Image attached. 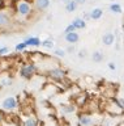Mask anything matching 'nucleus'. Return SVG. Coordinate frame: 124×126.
I'll list each match as a JSON object with an SVG mask.
<instances>
[{
  "label": "nucleus",
  "mask_w": 124,
  "mask_h": 126,
  "mask_svg": "<svg viewBox=\"0 0 124 126\" xmlns=\"http://www.w3.org/2000/svg\"><path fill=\"white\" fill-rule=\"evenodd\" d=\"M34 12V7L32 3H29L28 0H16L14 4V15L20 22V18L28 20Z\"/></svg>",
  "instance_id": "f257e3e1"
},
{
  "label": "nucleus",
  "mask_w": 124,
  "mask_h": 126,
  "mask_svg": "<svg viewBox=\"0 0 124 126\" xmlns=\"http://www.w3.org/2000/svg\"><path fill=\"white\" fill-rule=\"evenodd\" d=\"M102 109H103V112L106 113V114L119 116V117L124 116V109L120 106V102H119V98L118 97H112V98L103 100Z\"/></svg>",
  "instance_id": "f03ea898"
},
{
  "label": "nucleus",
  "mask_w": 124,
  "mask_h": 126,
  "mask_svg": "<svg viewBox=\"0 0 124 126\" xmlns=\"http://www.w3.org/2000/svg\"><path fill=\"white\" fill-rule=\"evenodd\" d=\"M67 74H68V71L59 64L54 66V67H51V68H48L46 71V76H47L50 80H52L54 83H56V84L63 83L65 79H67Z\"/></svg>",
  "instance_id": "7ed1b4c3"
},
{
  "label": "nucleus",
  "mask_w": 124,
  "mask_h": 126,
  "mask_svg": "<svg viewBox=\"0 0 124 126\" xmlns=\"http://www.w3.org/2000/svg\"><path fill=\"white\" fill-rule=\"evenodd\" d=\"M38 70H39V67H38L37 63H33V62H26V63H22L20 70H18V74H20V76L22 79H25V80H32V79L37 75Z\"/></svg>",
  "instance_id": "20e7f679"
},
{
  "label": "nucleus",
  "mask_w": 124,
  "mask_h": 126,
  "mask_svg": "<svg viewBox=\"0 0 124 126\" xmlns=\"http://www.w3.org/2000/svg\"><path fill=\"white\" fill-rule=\"evenodd\" d=\"M14 22H16V20L13 18L12 13L4 9H0V33H5V32L11 30Z\"/></svg>",
  "instance_id": "39448f33"
},
{
  "label": "nucleus",
  "mask_w": 124,
  "mask_h": 126,
  "mask_svg": "<svg viewBox=\"0 0 124 126\" xmlns=\"http://www.w3.org/2000/svg\"><path fill=\"white\" fill-rule=\"evenodd\" d=\"M0 108H1V110H5V112H8V113H12V112H14V110L18 109V101H17V98L14 96H8V97H5L4 100L0 102Z\"/></svg>",
  "instance_id": "423d86ee"
},
{
  "label": "nucleus",
  "mask_w": 124,
  "mask_h": 126,
  "mask_svg": "<svg viewBox=\"0 0 124 126\" xmlns=\"http://www.w3.org/2000/svg\"><path fill=\"white\" fill-rule=\"evenodd\" d=\"M122 122H124V116H111V114H106L102 117L99 126H119Z\"/></svg>",
  "instance_id": "0eeeda50"
},
{
  "label": "nucleus",
  "mask_w": 124,
  "mask_h": 126,
  "mask_svg": "<svg viewBox=\"0 0 124 126\" xmlns=\"http://www.w3.org/2000/svg\"><path fill=\"white\" fill-rule=\"evenodd\" d=\"M77 124L80 126H91L94 125V120L89 112H81L77 116Z\"/></svg>",
  "instance_id": "6e6552de"
},
{
  "label": "nucleus",
  "mask_w": 124,
  "mask_h": 126,
  "mask_svg": "<svg viewBox=\"0 0 124 126\" xmlns=\"http://www.w3.org/2000/svg\"><path fill=\"white\" fill-rule=\"evenodd\" d=\"M59 109L63 114H73L77 112V105L75 102H61Z\"/></svg>",
  "instance_id": "1a4fd4ad"
},
{
  "label": "nucleus",
  "mask_w": 124,
  "mask_h": 126,
  "mask_svg": "<svg viewBox=\"0 0 124 126\" xmlns=\"http://www.w3.org/2000/svg\"><path fill=\"white\" fill-rule=\"evenodd\" d=\"M73 102L77 106H86L89 102V94L86 92H80L79 94H76L73 97Z\"/></svg>",
  "instance_id": "9d476101"
},
{
  "label": "nucleus",
  "mask_w": 124,
  "mask_h": 126,
  "mask_svg": "<svg viewBox=\"0 0 124 126\" xmlns=\"http://www.w3.org/2000/svg\"><path fill=\"white\" fill-rule=\"evenodd\" d=\"M101 41H102V43L104 46H112L116 41V35L112 33V32H106V33L102 35Z\"/></svg>",
  "instance_id": "9b49d317"
},
{
  "label": "nucleus",
  "mask_w": 124,
  "mask_h": 126,
  "mask_svg": "<svg viewBox=\"0 0 124 126\" xmlns=\"http://www.w3.org/2000/svg\"><path fill=\"white\" fill-rule=\"evenodd\" d=\"M51 1L50 0H34V9L37 12H45L48 9Z\"/></svg>",
  "instance_id": "f8f14e48"
},
{
  "label": "nucleus",
  "mask_w": 124,
  "mask_h": 126,
  "mask_svg": "<svg viewBox=\"0 0 124 126\" xmlns=\"http://www.w3.org/2000/svg\"><path fill=\"white\" fill-rule=\"evenodd\" d=\"M21 126H39V121L34 114H28L21 122Z\"/></svg>",
  "instance_id": "ddd939ff"
},
{
  "label": "nucleus",
  "mask_w": 124,
  "mask_h": 126,
  "mask_svg": "<svg viewBox=\"0 0 124 126\" xmlns=\"http://www.w3.org/2000/svg\"><path fill=\"white\" fill-rule=\"evenodd\" d=\"M65 41H67L68 45H76L77 42L80 41V34L77 32H72V33H68L64 35Z\"/></svg>",
  "instance_id": "4468645a"
},
{
  "label": "nucleus",
  "mask_w": 124,
  "mask_h": 126,
  "mask_svg": "<svg viewBox=\"0 0 124 126\" xmlns=\"http://www.w3.org/2000/svg\"><path fill=\"white\" fill-rule=\"evenodd\" d=\"M25 45L28 46V47H39L42 46V41H41V38H38V37H28L25 39Z\"/></svg>",
  "instance_id": "2eb2a0df"
},
{
  "label": "nucleus",
  "mask_w": 124,
  "mask_h": 126,
  "mask_svg": "<svg viewBox=\"0 0 124 126\" xmlns=\"http://www.w3.org/2000/svg\"><path fill=\"white\" fill-rule=\"evenodd\" d=\"M72 24L75 25L76 30H82V29H85V28H86V21H85L82 17H76V18L72 21Z\"/></svg>",
  "instance_id": "dca6fc26"
},
{
  "label": "nucleus",
  "mask_w": 124,
  "mask_h": 126,
  "mask_svg": "<svg viewBox=\"0 0 124 126\" xmlns=\"http://www.w3.org/2000/svg\"><path fill=\"white\" fill-rule=\"evenodd\" d=\"M102 16H103V9L102 8H93V9L90 11V18L91 20H99V18H102Z\"/></svg>",
  "instance_id": "f3484780"
},
{
  "label": "nucleus",
  "mask_w": 124,
  "mask_h": 126,
  "mask_svg": "<svg viewBox=\"0 0 124 126\" xmlns=\"http://www.w3.org/2000/svg\"><path fill=\"white\" fill-rule=\"evenodd\" d=\"M108 9H110V12H112V13H118V15L123 12V8L119 3H111L110 5H108Z\"/></svg>",
  "instance_id": "a211bd4d"
},
{
  "label": "nucleus",
  "mask_w": 124,
  "mask_h": 126,
  "mask_svg": "<svg viewBox=\"0 0 124 126\" xmlns=\"http://www.w3.org/2000/svg\"><path fill=\"white\" fill-rule=\"evenodd\" d=\"M77 7H79V4H77L75 0H71L68 4H65V11H67L68 13H72V12L77 11Z\"/></svg>",
  "instance_id": "6ab92c4d"
},
{
  "label": "nucleus",
  "mask_w": 124,
  "mask_h": 126,
  "mask_svg": "<svg viewBox=\"0 0 124 126\" xmlns=\"http://www.w3.org/2000/svg\"><path fill=\"white\" fill-rule=\"evenodd\" d=\"M12 84H13V79L11 76H7V78H4V79L0 80V89L5 88V87H11Z\"/></svg>",
  "instance_id": "aec40b11"
},
{
  "label": "nucleus",
  "mask_w": 124,
  "mask_h": 126,
  "mask_svg": "<svg viewBox=\"0 0 124 126\" xmlns=\"http://www.w3.org/2000/svg\"><path fill=\"white\" fill-rule=\"evenodd\" d=\"M91 59H93V62H95V63H101L103 61V54L101 53V51H93Z\"/></svg>",
  "instance_id": "412c9836"
},
{
  "label": "nucleus",
  "mask_w": 124,
  "mask_h": 126,
  "mask_svg": "<svg viewBox=\"0 0 124 126\" xmlns=\"http://www.w3.org/2000/svg\"><path fill=\"white\" fill-rule=\"evenodd\" d=\"M42 47L48 49V50L54 49V41H52V38H47V39H45V41H42Z\"/></svg>",
  "instance_id": "4be33fe9"
},
{
  "label": "nucleus",
  "mask_w": 124,
  "mask_h": 126,
  "mask_svg": "<svg viewBox=\"0 0 124 126\" xmlns=\"http://www.w3.org/2000/svg\"><path fill=\"white\" fill-rule=\"evenodd\" d=\"M26 46L25 45V42L22 41V42H20V43H17L16 46H14V51H16V53H24V51L26 50Z\"/></svg>",
  "instance_id": "5701e85b"
},
{
  "label": "nucleus",
  "mask_w": 124,
  "mask_h": 126,
  "mask_svg": "<svg viewBox=\"0 0 124 126\" xmlns=\"http://www.w3.org/2000/svg\"><path fill=\"white\" fill-rule=\"evenodd\" d=\"M65 54H67V51H65L64 49H55L54 50V55H55V57H57V58H64L65 57Z\"/></svg>",
  "instance_id": "b1692460"
},
{
  "label": "nucleus",
  "mask_w": 124,
  "mask_h": 126,
  "mask_svg": "<svg viewBox=\"0 0 124 126\" xmlns=\"http://www.w3.org/2000/svg\"><path fill=\"white\" fill-rule=\"evenodd\" d=\"M72 32H76V28H75V25L71 22L69 25H67L65 26V29H64V32H63V34L65 35V34H68V33H72Z\"/></svg>",
  "instance_id": "393cba45"
},
{
  "label": "nucleus",
  "mask_w": 124,
  "mask_h": 126,
  "mask_svg": "<svg viewBox=\"0 0 124 126\" xmlns=\"http://www.w3.org/2000/svg\"><path fill=\"white\" fill-rule=\"evenodd\" d=\"M9 54V47L7 46H1L0 47V57H5V55Z\"/></svg>",
  "instance_id": "a878e982"
},
{
  "label": "nucleus",
  "mask_w": 124,
  "mask_h": 126,
  "mask_svg": "<svg viewBox=\"0 0 124 126\" xmlns=\"http://www.w3.org/2000/svg\"><path fill=\"white\" fill-rule=\"evenodd\" d=\"M77 55H79L80 58H86V50H85V49L79 50V54H77Z\"/></svg>",
  "instance_id": "bb28decb"
},
{
  "label": "nucleus",
  "mask_w": 124,
  "mask_h": 126,
  "mask_svg": "<svg viewBox=\"0 0 124 126\" xmlns=\"http://www.w3.org/2000/svg\"><path fill=\"white\" fill-rule=\"evenodd\" d=\"M107 67H108L111 71H115V70H116V64H115L114 62H108V63H107Z\"/></svg>",
  "instance_id": "cd10ccee"
},
{
  "label": "nucleus",
  "mask_w": 124,
  "mask_h": 126,
  "mask_svg": "<svg viewBox=\"0 0 124 126\" xmlns=\"http://www.w3.org/2000/svg\"><path fill=\"white\" fill-rule=\"evenodd\" d=\"M5 121V114L3 113V110H0V125H3Z\"/></svg>",
  "instance_id": "c85d7f7f"
},
{
  "label": "nucleus",
  "mask_w": 124,
  "mask_h": 126,
  "mask_svg": "<svg viewBox=\"0 0 124 126\" xmlns=\"http://www.w3.org/2000/svg\"><path fill=\"white\" fill-rule=\"evenodd\" d=\"M75 50H76V49H75V45H69V46L67 47V50H65V51H68V53H71V54H72V53H75Z\"/></svg>",
  "instance_id": "c756f323"
},
{
  "label": "nucleus",
  "mask_w": 124,
  "mask_h": 126,
  "mask_svg": "<svg viewBox=\"0 0 124 126\" xmlns=\"http://www.w3.org/2000/svg\"><path fill=\"white\" fill-rule=\"evenodd\" d=\"M82 18L85 20V21H88V20H90V13H84Z\"/></svg>",
  "instance_id": "7c9ffc66"
},
{
  "label": "nucleus",
  "mask_w": 124,
  "mask_h": 126,
  "mask_svg": "<svg viewBox=\"0 0 124 126\" xmlns=\"http://www.w3.org/2000/svg\"><path fill=\"white\" fill-rule=\"evenodd\" d=\"M119 98V102H120V106L124 109V97H118Z\"/></svg>",
  "instance_id": "2f4dec72"
},
{
  "label": "nucleus",
  "mask_w": 124,
  "mask_h": 126,
  "mask_svg": "<svg viewBox=\"0 0 124 126\" xmlns=\"http://www.w3.org/2000/svg\"><path fill=\"white\" fill-rule=\"evenodd\" d=\"M75 1L79 4V5H82V4H85L86 3V0H75Z\"/></svg>",
  "instance_id": "473e14b6"
},
{
  "label": "nucleus",
  "mask_w": 124,
  "mask_h": 126,
  "mask_svg": "<svg viewBox=\"0 0 124 126\" xmlns=\"http://www.w3.org/2000/svg\"><path fill=\"white\" fill-rule=\"evenodd\" d=\"M122 33H123V35H124V21L122 22Z\"/></svg>",
  "instance_id": "72a5a7b5"
},
{
  "label": "nucleus",
  "mask_w": 124,
  "mask_h": 126,
  "mask_svg": "<svg viewBox=\"0 0 124 126\" xmlns=\"http://www.w3.org/2000/svg\"><path fill=\"white\" fill-rule=\"evenodd\" d=\"M69 1H71V0H61V3H64V4H68Z\"/></svg>",
  "instance_id": "f704fd0d"
},
{
  "label": "nucleus",
  "mask_w": 124,
  "mask_h": 126,
  "mask_svg": "<svg viewBox=\"0 0 124 126\" xmlns=\"http://www.w3.org/2000/svg\"><path fill=\"white\" fill-rule=\"evenodd\" d=\"M122 43H123V46H124V35H123V38H122Z\"/></svg>",
  "instance_id": "c9c22d12"
},
{
  "label": "nucleus",
  "mask_w": 124,
  "mask_h": 126,
  "mask_svg": "<svg viewBox=\"0 0 124 126\" xmlns=\"http://www.w3.org/2000/svg\"><path fill=\"white\" fill-rule=\"evenodd\" d=\"M110 1H111V3H116V0H110Z\"/></svg>",
  "instance_id": "e433bc0d"
},
{
  "label": "nucleus",
  "mask_w": 124,
  "mask_h": 126,
  "mask_svg": "<svg viewBox=\"0 0 124 126\" xmlns=\"http://www.w3.org/2000/svg\"><path fill=\"white\" fill-rule=\"evenodd\" d=\"M119 126H124V122H122V124H120Z\"/></svg>",
  "instance_id": "4c0bfd02"
},
{
  "label": "nucleus",
  "mask_w": 124,
  "mask_h": 126,
  "mask_svg": "<svg viewBox=\"0 0 124 126\" xmlns=\"http://www.w3.org/2000/svg\"><path fill=\"white\" fill-rule=\"evenodd\" d=\"M7 126H11V125H7Z\"/></svg>",
  "instance_id": "58836bf2"
},
{
  "label": "nucleus",
  "mask_w": 124,
  "mask_h": 126,
  "mask_svg": "<svg viewBox=\"0 0 124 126\" xmlns=\"http://www.w3.org/2000/svg\"><path fill=\"white\" fill-rule=\"evenodd\" d=\"M0 47H1V45H0Z\"/></svg>",
  "instance_id": "ea45409f"
}]
</instances>
